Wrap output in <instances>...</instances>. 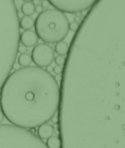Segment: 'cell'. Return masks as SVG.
<instances>
[{
  "mask_svg": "<svg viewBox=\"0 0 125 148\" xmlns=\"http://www.w3.org/2000/svg\"><path fill=\"white\" fill-rule=\"evenodd\" d=\"M50 6V4L49 0H42V1L41 2V7L42 8V9H46V10Z\"/></svg>",
  "mask_w": 125,
  "mask_h": 148,
  "instance_id": "e0dca14e",
  "label": "cell"
},
{
  "mask_svg": "<svg viewBox=\"0 0 125 148\" xmlns=\"http://www.w3.org/2000/svg\"><path fill=\"white\" fill-rule=\"evenodd\" d=\"M3 120H4V115H3V114H2V111L0 110V124H1L2 123V121H3Z\"/></svg>",
  "mask_w": 125,
  "mask_h": 148,
  "instance_id": "44dd1931",
  "label": "cell"
},
{
  "mask_svg": "<svg viewBox=\"0 0 125 148\" xmlns=\"http://www.w3.org/2000/svg\"><path fill=\"white\" fill-rule=\"evenodd\" d=\"M63 66H55L53 68V71L54 73L56 75H59L63 73Z\"/></svg>",
  "mask_w": 125,
  "mask_h": 148,
  "instance_id": "2e32d148",
  "label": "cell"
},
{
  "mask_svg": "<svg viewBox=\"0 0 125 148\" xmlns=\"http://www.w3.org/2000/svg\"><path fill=\"white\" fill-rule=\"evenodd\" d=\"M50 4L63 13H78L85 12L94 5V0H50Z\"/></svg>",
  "mask_w": 125,
  "mask_h": 148,
  "instance_id": "3957f363",
  "label": "cell"
},
{
  "mask_svg": "<svg viewBox=\"0 0 125 148\" xmlns=\"http://www.w3.org/2000/svg\"><path fill=\"white\" fill-rule=\"evenodd\" d=\"M60 96L55 78L47 70L30 66L7 76L0 90V107L11 124L34 129L54 117Z\"/></svg>",
  "mask_w": 125,
  "mask_h": 148,
  "instance_id": "6da1fadb",
  "label": "cell"
},
{
  "mask_svg": "<svg viewBox=\"0 0 125 148\" xmlns=\"http://www.w3.org/2000/svg\"><path fill=\"white\" fill-rule=\"evenodd\" d=\"M69 19L65 13L49 8L38 14L35 20V32L46 43L63 41L69 33Z\"/></svg>",
  "mask_w": 125,
  "mask_h": 148,
  "instance_id": "7a4b0ae2",
  "label": "cell"
},
{
  "mask_svg": "<svg viewBox=\"0 0 125 148\" xmlns=\"http://www.w3.org/2000/svg\"><path fill=\"white\" fill-rule=\"evenodd\" d=\"M65 57L63 56H58L56 57L55 58H54V61H55V63L57 66H63L64 65L65 63Z\"/></svg>",
  "mask_w": 125,
  "mask_h": 148,
  "instance_id": "4fadbf2b",
  "label": "cell"
},
{
  "mask_svg": "<svg viewBox=\"0 0 125 148\" xmlns=\"http://www.w3.org/2000/svg\"><path fill=\"white\" fill-rule=\"evenodd\" d=\"M54 57V48L48 43L37 44L32 50V62L41 68L49 67L55 58Z\"/></svg>",
  "mask_w": 125,
  "mask_h": 148,
  "instance_id": "5b68a950",
  "label": "cell"
},
{
  "mask_svg": "<svg viewBox=\"0 0 125 148\" xmlns=\"http://www.w3.org/2000/svg\"><path fill=\"white\" fill-rule=\"evenodd\" d=\"M74 21L76 22V23H77L78 25L81 24V23H82L81 17H76L74 18Z\"/></svg>",
  "mask_w": 125,
  "mask_h": 148,
  "instance_id": "ffe728a7",
  "label": "cell"
},
{
  "mask_svg": "<svg viewBox=\"0 0 125 148\" xmlns=\"http://www.w3.org/2000/svg\"><path fill=\"white\" fill-rule=\"evenodd\" d=\"M43 11V9H42V8L41 7V5H39V6H37V7H35V12H37V13H41V12Z\"/></svg>",
  "mask_w": 125,
  "mask_h": 148,
  "instance_id": "d6986e66",
  "label": "cell"
},
{
  "mask_svg": "<svg viewBox=\"0 0 125 148\" xmlns=\"http://www.w3.org/2000/svg\"><path fill=\"white\" fill-rule=\"evenodd\" d=\"M18 63L22 67H28L30 66L32 63V58L31 56L28 53H24L20 54V57H18Z\"/></svg>",
  "mask_w": 125,
  "mask_h": 148,
  "instance_id": "8fae6325",
  "label": "cell"
},
{
  "mask_svg": "<svg viewBox=\"0 0 125 148\" xmlns=\"http://www.w3.org/2000/svg\"><path fill=\"white\" fill-rule=\"evenodd\" d=\"M20 11L25 17H31L35 12V5L33 1H25L20 7Z\"/></svg>",
  "mask_w": 125,
  "mask_h": 148,
  "instance_id": "ba28073f",
  "label": "cell"
},
{
  "mask_svg": "<svg viewBox=\"0 0 125 148\" xmlns=\"http://www.w3.org/2000/svg\"><path fill=\"white\" fill-rule=\"evenodd\" d=\"M15 35H19V22L15 21L11 24H1L0 23V38H4L7 37H11V36H15ZM11 45H18V44H10L7 45V43H0V53H17L16 50H6V51H1L2 46H11ZM11 60L15 61V59H11V58H1L0 57V60ZM0 68H4L7 70H11L12 66L10 65H5V64H0ZM8 72L2 71L0 70V75L7 77V75H8ZM5 80L0 78V84H3Z\"/></svg>",
  "mask_w": 125,
  "mask_h": 148,
  "instance_id": "277c9868",
  "label": "cell"
},
{
  "mask_svg": "<svg viewBox=\"0 0 125 148\" xmlns=\"http://www.w3.org/2000/svg\"><path fill=\"white\" fill-rule=\"evenodd\" d=\"M69 45L65 41H61L57 43L54 47V51L59 56H66L69 52Z\"/></svg>",
  "mask_w": 125,
  "mask_h": 148,
  "instance_id": "9c48e42d",
  "label": "cell"
},
{
  "mask_svg": "<svg viewBox=\"0 0 125 148\" xmlns=\"http://www.w3.org/2000/svg\"><path fill=\"white\" fill-rule=\"evenodd\" d=\"M20 43L27 48L33 47L37 43L38 37L34 30H25L20 36Z\"/></svg>",
  "mask_w": 125,
  "mask_h": 148,
  "instance_id": "8992f818",
  "label": "cell"
},
{
  "mask_svg": "<svg viewBox=\"0 0 125 148\" xmlns=\"http://www.w3.org/2000/svg\"><path fill=\"white\" fill-rule=\"evenodd\" d=\"M41 1H37V0H34V1H33V4L35 5V7H37V6H39L41 4Z\"/></svg>",
  "mask_w": 125,
  "mask_h": 148,
  "instance_id": "7402d4cb",
  "label": "cell"
},
{
  "mask_svg": "<svg viewBox=\"0 0 125 148\" xmlns=\"http://www.w3.org/2000/svg\"><path fill=\"white\" fill-rule=\"evenodd\" d=\"M46 145L48 148H60L61 141L60 138L57 136H52L46 140Z\"/></svg>",
  "mask_w": 125,
  "mask_h": 148,
  "instance_id": "7c38bea8",
  "label": "cell"
},
{
  "mask_svg": "<svg viewBox=\"0 0 125 148\" xmlns=\"http://www.w3.org/2000/svg\"><path fill=\"white\" fill-rule=\"evenodd\" d=\"M21 68V66H20V64H19L18 62H14L13 66H12V69L15 70H20Z\"/></svg>",
  "mask_w": 125,
  "mask_h": 148,
  "instance_id": "ac0fdd59",
  "label": "cell"
},
{
  "mask_svg": "<svg viewBox=\"0 0 125 148\" xmlns=\"http://www.w3.org/2000/svg\"><path fill=\"white\" fill-rule=\"evenodd\" d=\"M37 128V137L41 140H47L54 133V128L50 124L45 123Z\"/></svg>",
  "mask_w": 125,
  "mask_h": 148,
  "instance_id": "52a82bcc",
  "label": "cell"
},
{
  "mask_svg": "<svg viewBox=\"0 0 125 148\" xmlns=\"http://www.w3.org/2000/svg\"><path fill=\"white\" fill-rule=\"evenodd\" d=\"M35 21L32 17H23L20 21H19V25L20 26L25 30H30L34 27Z\"/></svg>",
  "mask_w": 125,
  "mask_h": 148,
  "instance_id": "30bf717a",
  "label": "cell"
},
{
  "mask_svg": "<svg viewBox=\"0 0 125 148\" xmlns=\"http://www.w3.org/2000/svg\"><path fill=\"white\" fill-rule=\"evenodd\" d=\"M80 25H78L77 23H76V22L73 21L71 23H69V30H72V31H76L79 29Z\"/></svg>",
  "mask_w": 125,
  "mask_h": 148,
  "instance_id": "9a60e30c",
  "label": "cell"
},
{
  "mask_svg": "<svg viewBox=\"0 0 125 148\" xmlns=\"http://www.w3.org/2000/svg\"><path fill=\"white\" fill-rule=\"evenodd\" d=\"M27 51H28V48L21 43H20V44L18 45V47H17V52H19L20 54H24V53H26Z\"/></svg>",
  "mask_w": 125,
  "mask_h": 148,
  "instance_id": "5bb4252c",
  "label": "cell"
}]
</instances>
